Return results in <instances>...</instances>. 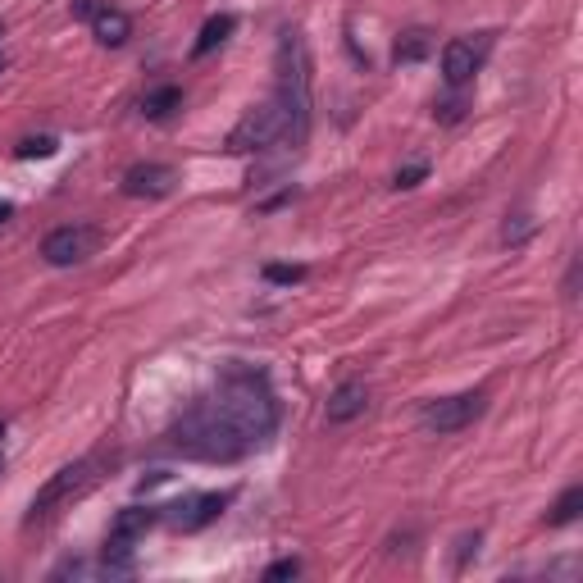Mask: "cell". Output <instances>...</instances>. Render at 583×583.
<instances>
[{"mask_svg":"<svg viewBox=\"0 0 583 583\" xmlns=\"http://www.w3.org/2000/svg\"><path fill=\"white\" fill-rule=\"evenodd\" d=\"M210 401L251 447L278 433V397L260 369H228Z\"/></svg>","mask_w":583,"mask_h":583,"instance_id":"cell-1","label":"cell"},{"mask_svg":"<svg viewBox=\"0 0 583 583\" xmlns=\"http://www.w3.org/2000/svg\"><path fill=\"white\" fill-rule=\"evenodd\" d=\"M169 447L183 451V456H192V461H237V456L251 451V442L219 415L215 401L205 397L187 410L174 429H169Z\"/></svg>","mask_w":583,"mask_h":583,"instance_id":"cell-2","label":"cell"},{"mask_svg":"<svg viewBox=\"0 0 583 583\" xmlns=\"http://www.w3.org/2000/svg\"><path fill=\"white\" fill-rule=\"evenodd\" d=\"M274 101L283 105L287 119V146H306L310 137V55L297 28L278 37V92Z\"/></svg>","mask_w":583,"mask_h":583,"instance_id":"cell-3","label":"cell"},{"mask_svg":"<svg viewBox=\"0 0 583 583\" xmlns=\"http://www.w3.org/2000/svg\"><path fill=\"white\" fill-rule=\"evenodd\" d=\"M287 142V119H283V105L269 96L265 105L246 110L242 123L228 133V151L233 155H251V151H269V146Z\"/></svg>","mask_w":583,"mask_h":583,"instance_id":"cell-4","label":"cell"},{"mask_svg":"<svg viewBox=\"0 0 583 583\" xmlns=\"http://www.w3.org/2000/svg\"><path fill=\"white\" fill-rule=\"evenodd\" d=\"M92 483H96V461H73V465H64V470H55L51 479L37 488V497H32V515H28V520L32 524L51 520L60 506H69L73 497H82Z\"/></svg>","mask_w":583,"mask_h":583,"instance_id":"cell-5","label":"cell"},{"mask_svg":"<svg viewBox=\"0 0 583 583\" xmlns=\"http://www.w3.org/2000/svg\"><path fill=\"white\" fill-rule=\"evenodd\" d=\"M101 233L92 224H64V228H51L46 242H41V260L55 269H69V265H82V260L96 251Z\"/></svg>","mask_w":583,"mask_h":583,"instance_id":"cell-6","label":"cell"},{"mask_svg":"<svg viewBox=\"0 0 583 583\" xmlns=\"http://www.w3.org/2000/svg\"><path fill=\"white\" fill-rule=\"evenodd\" d=\"M483 410H488V397H483V392H461V397L429 401V406L420 410V420H424V429H433V433H461L479 420Z\"/></svg>","mask_w":583,"mask_h":583,"instance_id":"cell-7","label":"cell"},{"mask_svg":"<svg viewBox=\"0 0 583 583\" xmlns=\"http://www.w3.org/2000/svg\"><path fill=\"white\" fill-rule=\"evenodd\" d=\"M228 502H233V492H196V497H183V502L169 506L164 520L183 533H196V529H205V524H215Z\"/></svg>","mask_w":583,"mask_h":583,"instance_id":"cell-8","label":"cell"},{"mask_svg":"<svg viewBox=\"0 0 583 583\" xmlns=\"http://www.w3.org/2000/svg\"><path fill=\"white\" fill-rule=\"evenodd\" d=\"M123 196H137V201H160V196H169L178 187V174L169 169V164H133L128 174H123Z\"/></svg>","mask_w":583,"mask_h":583,"instance_id":"cell-9","label":"cell"},{"mask_svg":"<svg viewBox=\"0 0 583 583\" xmlns=\"http://www.w3.org/2000/svg\"><path fill=\"white\" fill-rule=\"evenodd\" d=\"M479 64H483V46H474L470 37H456L442 46V78H447L451 92H461L465 82L479 73Z\"/></svg>","mask_w":583,"mask_h":583,"instance_id":"cell-10","label":"cell"},{"mask_svg":"<svg viewBox=\"0 0 583 583\" xmlns=\"http://www.w3.org/2000/svg\"><path fill=\"white\" fill-rule=\"evenodd\" d=\"M369 406V388L365 379H347L333 388V397H328V424H351L356 415H365Z\"/></svg>","mask_w":583,"mask_h":583,"instance_id":"cell-11","label":"cell"},{"mask_svg":"<svg viewBox=\"0 0 583 583\" xmlns=\"http://www.w3.org/2000/svg\"><path fill=\"white\" fill-rule=\"evenodd\" d=\"M92 32H96V41H101V46L119 51L123 41L133 37V19H128L123 10H114V5H101V14L92 19Z\"/></svg>","mask_w":583,"mask_h":583,"instance_id":"cell-12","label":"cell"},{"mask_svg":"<svg viewBox=\"0 0 583 583\" xmlns=\"http://www.w3.org/2000/svg\"><path fill=\"white\" fill-rule=\"evenodd\" d=\"M233 28H237V19H233V14H215V19H210V23H205V28H201V37H196L192 60H205V55L215 51V46H224V41H228V32H233Z\"/></svg>","mask_w":583,"mask_h":583,"instance_id":"cell-13","label":"cell"},{"mask_svg":"<svg viewBox=\"0 0 583 583\" xmlns=\"http://www.w3.org/2000/svg\"><path fill=\"white\" fill-rule=\"evenodd\" d=\"M178 105H183V87H174V82H169V87H155V92L142 96V114H146V119H169Z\"/></svg>","mask_w":583,"mask_h":583,"instance_id":"cell-14","label":"cell"},{"mask_svg":"<svg viewBox=\"0 0 583 583\" xmlns=\"http://www.w3.org/2000/svg\"><path fill=\"white\" fill-rule=\"evenodd\" d=\"M429 51H433V37H429V32H424V28H410V32H401V37H397V51H392V55H397V64H420Z\"/></svg>","mask_w":583,"mask_h":583,"instance_id":"cell-15","label":"cell"},{"mask_svg":"<svg viewBox=\"0 0 583 583\" xmlns=\"http://www.w3.org/2000/svg\"><path fill=\"white\" fill-rule=\"evenodd\" d=\"M579 511H583V488H579V483H574V488H565V492H561V502L552 506L547 524H552V529H561V524L579 520Z\"/></svg>","mask_w":583,"mask_h":583,"instance_id":"cell-16","label":"cell"},{"mask_svg":"<svg viewBox=\"0 0 583 583\" xmlns=\"http://www.w3.org/2000/svg\"><path fill=\"white\" fill-rule=\"evenodd\" d=\"M60 151V142H55V137H23L19 146H14V155H19V160H46V155H55Z\"/></svg>","mask_w":583,"mask_h":583,"instance_id":"cell-17","label":"cell"},{"mask_svg":"<svg viewBox=\"0 0 583 583\" xmlns=\"http://www.w3.org/2000/svg\"><path fill=\"white\" fill-rule=\"evenodd\" d=\"M529 237H533V219L529 215L506 219V228H502V242L506 246H520V242H529Z\"/></svg>","mask_w":583,"mask_h":583,"instance_id":"cell-18","label":"cell"},{"mask_svg":"<svg viewBox=\"0 0 583 583\" xmlns=\"http://www.w3.org/2000/svg\"><path fill=\"white\" fill-rule=\"evenodd\" d=\"M297 574H301V561H297V556H283V561H274L265 570V579L278 583V579H297Z\"/></svg>","mask_w":583,"mask_h":583,"instance_id":"cell-19","label":"cell"},{"mask_svg":"<svg viewBox=\"0 0 583 583\" xmlns=\"http://www.w3.org/2000/svg\"><path fill=\"white\" fill-rule=\"evenodd\" d=\"M265 278H269V283H301V278H306V269H301V265H265Z\"/></svg>","mask_w":583,"mask_h":583,"instance_id":"cell-20","label":"cell"},{"mask_svg":"<svg viewBox=\"0 0 583 583\" xmlns=\"http://www.w3.org/2000/svg\"><path fill=\"white\" fill-rule=\"evenodd\" d=\"M429 178V164H406L397 178H392V187H415V183H424Z\"/></svg>","mask_w":583,"mask_h":583,"instance_id":"cell-21","label":"cell"},{"mask_svg":"<svg viewBox=\"0 0 583 583\" xmlns=\"http://www.w3.org/2000/svg\"><path fill=\"white\" fill-rule=\"evenodd\" d=\"M101 14V0H73V19H96Z\"/></svg>","mask_w":583,"mask_h":583,"instance_id":"cell-22","label":"cell"},{"mask_svg":"<svg viewBox=\"0 0 583 583\" xmlns=\"http://www.w3.org/2000/svg\"><path fill=\"white\" fill-rule=\"evenodd\" d=\"M433 119H442V123H456V119H461V101H447V105H438V110H433Z\"/></svg>","mask_w":583,"mask_h":583,"instance_id":"cell-23","label":"cell"},{"mask_svg":"<svg viewBox=\"0 0 583 583\" xmlns=\"http://www.w3.org/2000/svg\"><path fill=\"white\" fill-rule=\"evenodd\" d=\"M10 215H14V205H10V201H0V224H5Z\"/></svg>","mask_w":583,"mask_h":583,"instance_id":"cell-24","label":"cell"},{"mask_svg":"<svg viewBox=\"0 0 583 583\" xmlns=\"http://www.w3.org/2000/svg\"><path fill=\"white\" fill-rule=\"evenodd\" d=\"M5 64H10V60H5V51H0V73H5Z\"/></svg>","mask_w":583,"mask_h":583,"instance_id":"cell-25","label":"cell"},{"mask_svg":"<svg viewBox=\"0 0 583 583\" xmlns=\"http://www.w3.org/2000/svg\"><path fill=\"white\" fill-rule=\"evenodd\" d=\"M0 465H5V461H0Z\"/></svg>","mask_w":583,"mask_h":583,"instance_id":"cell-26","label":"cell"}]
</instances>
